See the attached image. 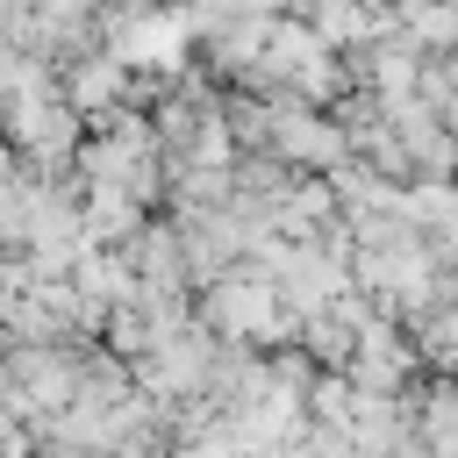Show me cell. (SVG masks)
Here are the masks:
<instances>
[{
	"label": "cell",
	"instance_id": "7a4b0ae2",
	"mask_svg": "<svg viewBox=\"0 0 458 458\" xmlns=\"http://www.w3.org/2000/svg\"><path fill=\"white\" fill-rule=\"evenodd\" d=\"M415 336H422V358H437V365L458 372V308H451V301L422 308V315H415Z\"/></svg>",
	"mask_w": 458,
	"mask_h": 458
},
{
	"label": "cell",
	"instance_id": "6da1fadb",
	"mask_svg": "<svg viewBox=\"0 0 458 458\" xmlns=\"http://www.w3.org/2000/svg\"><path fill=\"white\" fill-rule=\"evenodd\" d=\"M114 93H122V64H114V57H86V64L72 72V107L107 114V107H114Z\"/></svg>",
	"mask_w": 458,
	"mask_h": 458
}]
</instances>
